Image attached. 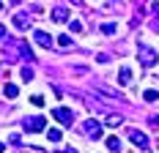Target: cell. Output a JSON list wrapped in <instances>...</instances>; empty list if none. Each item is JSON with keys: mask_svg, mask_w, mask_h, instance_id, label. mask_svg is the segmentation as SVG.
<instances>
[{"mask_svg": "<svg viewBox=\"0 0 159 153\" xmlns=\"http://www.w3.org/2000/svg\"><path fill=\"white\" fill-rule=\"evenodd\" d=\"M137 58H140V63H143L145 68H151V66H154V63H157V52H154V49H151V46H145V44H137Z\"/></svg>", "mask_w": 159, "mask_h": 153, "instance_id": "6da1fadb", "label": "cell"}, {"mask_svg": "<svg viewBox=\"0 0 159 153\" xmlns=\"http://www.w3.org/2000/svg\"><path fill=\"white\" fill-rule=\"evenodd\" d=\"M44 118L41 115H36V118H25V123H22V129L25 131H30V134H36V131H44Z\"/></svg>", "mask_w": 159, "mask_h": 153, "instance_id": "7a4b0ae2", "label": "cell"}, {"mask_svg": "<svg viewBox=\"0 0 159 153\" xmlns=\"http://www.w3.org/2000/svg\"><path fill=\"white\" fill-rule=\"evenodd\" d=\"M52 118H55V120H61L63 126H71V123H74V112H71V109H66V107H55V109H52Z\"/></svg>", "mask_w": 159, "mask_h": 153, "instance_id": "3957f363", "label": "cell"}, {"mask_svg": "<svg viewBox=\"0 0 159 153\" xmlns=\"http://www.w3.org/2000/svg\"><path fill=\"white\" fill-rule=\"evenodd\" d=\"M82 131H85L88 137L99 139V137H102V123H99V120H93V118H88V120L82 123Z\"/></svg>", "mask_w": 159, "mask_h": 153, "instance_id": "277c9868", "label": "cell"}, {"mask_svg": "<svg viewBox=\"0 0 159 153\" xmlns=\"http://www.w3.org/2000/svg\"><path fill=\"white\" fill-rule=\"evenodd\" d=\"M33 38H36V44L44 46V49H49V46H52V36H49L47 30H33Z\"/></svg>", "mask_w": 159, "mask_h": 153, "instance_id": "5b68a950", "label": "cell"}, {"mask_svg": "<svg viewBox=\"0 0 159 153\" xmlns=\"http://www.w3.org/2000/svg\"><path fill=\"white\" fill-rule=\"evenodd\" d=\"M129 139H132L137 148H148V137H145L143 131H137V129H132V131H129Z\"/></svg>", "mask_w": 159, "mask_h": 153, "instance_id": "8992f818", "label": "cell"}, {"mask_svg": "<svg viewBox=\"0 0 159 153\" xmlns=\"http://www.w3.org/2000/svg\"><path fill=\"white\" fill-rule=\"evenodd\" d=\"M14 25L19 28V30H30V16H25V14H14Z\"/></svg>", "mask_w": 159, "mask_h": 153, "instance_id": "52a82bcc", "label": "cell"}, {"mask_svg": "<svg viewBox=\"0 0 159 153\" xmlns=\"http://www.w3.org/2000/svg\"><path fill=\"white\" fill-rule=\"evenodd\" d=\"M129 82H132V68L124 66V68L118 71V85H129Z\"/></svg>", "mask_w": 159, "mask_h": 153, "instance_id": "ba28073f", "label": "cell"}, {"mask_svg": "<svg viewBox=\"0 0 159 153\" xmlns=\"http://www.w3.org/2000/svg\"><path fill=\"white\" fill-rule=\"evenodd\" d=\"M52 19H55V22H66V19H69V11H66L63 6H58V8L52 11Z\"/></svg>", "mask_w": 159, "mask_h": 153, "instance_id": "9c48e42d", "label": "cell"}, {"mask_svg": "<svg viewBox=\"0 0 159 153\" xmlns=\"http://www.w3.org/2000/svg\"><path fill=\"white\" fill-rule=\"evenodd\" d=\"M121 123H124V115H107V123H104V126H112V129H115V126H121Z\"/></svg>", "mask_w": 159, "mask_h": 153, "instance_id": "30bf717a", "label": "cell"}, {"mask_svg": "<svg viewBox=\"0 0 159 153\" xmlns=\"http://www.w3.org/2000/svg\"><path fill=\"white\" fill-rule=\"evenodd\" d=\"M6 96H8V98H16V96H19V88H16L14 82H8V85H6Z\"/></svg>", "mask_w": 159, "mask_h": 153, "instance_id": "8fae6325", "label": "cell"}, {"mask_svg": "<svg viewBox=\"0 0 159 153\" xmlns=\"http://www.w3.org/2000/svg\"><path fill=\"white\" fill-rule=\"evenodd\" d=\"M104 145H107V148H110V151L115 153L118 148H121V139H118V137H107V142H104Z\"/></svg>", "mask_w": 159, "mask_h": 153, "instance_id": "7c38bea8", "label": "cell"}, {"mask_svg": "<svg viewBox=\"0 0 159 153\" xmlns=\"http://www.w3.org/2000/svg\"><path fill=\"white\" fill-rule=\"evenodd\" d=\"M47 137H49V142H61V137H63V134H61V129H49Z\"/></svg>", "mask_w": 159, "mask_h": 153, "instance_id": "4fadbf2b", "label": "cell"}, {"mask_svg": "<svg viewBox=\"0 0 159 153\" xmlns=\"http://www.w3.org/2000/svg\"><path fill=\"white\" fill-rule=\"evenodd\" d=\"M19 74H22V79H25V82H30V79H33V68H30V66H25Z\"/></svg>", "mask_w": 159, "mask_h": 153, "instance_id": "5bb4252c", "label": "cell"}, {"mask_svg": "<svg viewBox=\"0 0 159 153\" xmlns=\"http://www.w3.org/2000/svg\"><path fill=\"white\" fill-rule=\"evenodd\" d=\"M143 98H145V101H157L159 93H157V90H145V93H143Z\"/></svg>", "mask_w": 159, "mask_h": 153, "instance_id": "9a60e30c", "label": "cell"}, {"mask_svg": "<svg viewBox=\"0 0 159 153\" xmlns=\"http://www.w3.org/2000/svg\"><path fill=\"white\" fill-rule=\"evenodd\" d=\"M58 44L66 49V46H71V38H69V36H61V38H58Z\"/></svg>", "mask_w": 159, "mask_h": 153, "instance_id": "2e32d148", "label": "cell"}, {"mask_svg": "<svg viewBox=\"0 0 159 153\" xmlns=\"http://www.w3.org/2000/svg\"><path fill=\"white\" fill-rule=\"evenodd\" d=\"M102 33H115V25H112V22H107V25H102Z\"/></svg>", "mask_w": 159, "mask_h": 153, "instance_id": "e0dca14e", "label": "cell"}, {"mask_svg": "<svg viewBox=\"0 0 159 153\" xmlns=\"http://www.w3.org/2000/svg\"><path fill=\"white\" fill-rule=\"evenodd\" d=\"M30 104H33V107H41V104H44V98H41V96H33Z\"/></svg>", "mask_w": 159, "mask_h": 153, "instance_id": "ac0fdd59", "label": "cell"}, {"mask_svg": "<svg viewBox=\"0 0 159 153\" xmlns=\"http://www.w3.org/2000/svg\"><path fill=\"white\" fill-rule=\"evenodd\" d=\"M82 30V22H77V19H74V22H71V33H80Z\"/></svg>", "mask_w": 159, "mask_h": 153, "instance_id": "d6986e66", "label": "cell"}, {"mask_svg": "<svg viewBox=\"0 0 159 153\" xmlns=\"http://www.w3.org/2000/svg\"><path fill=\"white\" fill-rule=\"evenodd\" d=\"M151 126H154V129H159V115H154V118H151Z\"/></svg>", "mask_w": 159, "mask_h": 153, "instance_id": "ffe728a7", "label": "cell"}, {"mask_svg": "<svg viewBox=\"0 0 159 153\" xmlns=\"http://www.w3.org/2000/svg\"><path fill=\"white\" fill-rule=\"evenodd\" d=\"M58 153H77L74 148H63V151H58Z\"/></svg>", "mask_w": 159, "mask_h": 153, "instance_id": "44dd1931", "label": "cell"}, {"mask_svg": "<svg viewBox=\"0 0 159 153\" xmlns=\"http://www.w3.org/2000/svg\"><path fill=\"white\" fill-rule=\"evenodd\" d=\"M3 33H6V28H3V25H0V38H3Z\"/></svg>", "mask_w": 159, "mask_h": 153, "instance_id": "7402d4cb", "label": "cell"}, {"mask_svg": "<svg viewBox=\"0 0 159 153\" xmlns=\"http://www.w3.org/2000/svg\"><path fill=\"white\" fill-rule=\"evenodd\" d=\"M3 151H6V148H3V142H0V153H3Z\"/></svg>", "mask_w": 159, "mask_h": 153, "instance_id": "603a6c76", "label": "cell"}, {"mask_svg": "<svg viewBox=\"0 0 159 153\" xmlns=\"http://www.w3.org/2000/svg\"><path fill=\"white\" fill-rule=\"evenodd\" d=\"M0 11H3V3H0Z\"/></svg>", "mask_w": 159, "mask_h": 153, "instance_id": "cb8c5ba5", "label": "cell"}, {"mask_svg": "<svg viewBox=\"0 0 159 153\" xmlns=\"http://www.w3.org/2000/svg\"><path fill=\"white\" fill-rule=\"evenodd\" d=\"M71 3H80V0H71Z\"/></svg>", "mask_w": 159, "mask_h": 153, "instance_id": "d4e9b609", "label": "cell"}]
</instances>
